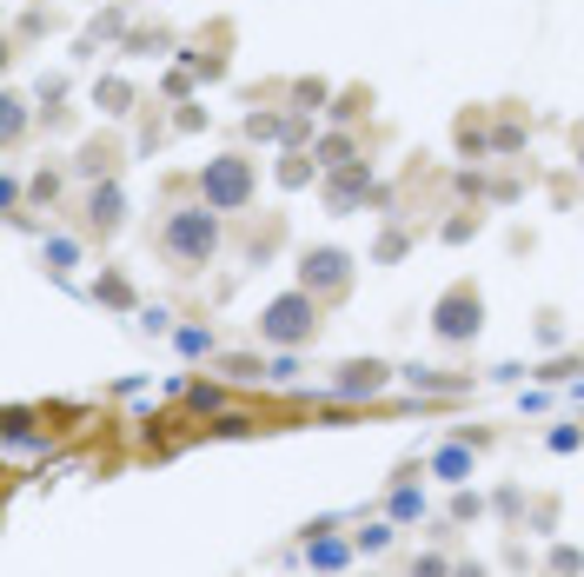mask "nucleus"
I'll list each match as a JSON object with an SVG mask.
<instances>
[{
    "label": "nucleus",
    "instance_id": "nucleus-1",
    "mask_svg": "<svg viewBox=\"0 0 584 577\" xmlns=\"http://www.w3.org/2000/svg\"><path fill=\"white\" fill-rule=\"evenodd\" d=\"M226 213H213L206 199L199 206H173L166 219H160V259L180 272V279H193V272H206L213 259H219V246H226V226H219Z\"/></svg>",
    "mask_w": 584,
    "mask_h": 577
},
{
    "label": "nucleus",
    "instance_id": "nucleus-2",
    "mask_svg": "<svg viewBox=\"0 0 584 577\" xmlns=\"http://www.w3.org/2000/svg\"><path fill=\"white\" fill-rule=\"evenodd\" d=\"M319 326H326V299H313L306 286L273 292V299L259 306V319H253L259 346H273V352H306V346L319 339Z\"/></svg>",
    "mask_w": 584,
    "mask_h": 577
},
{
    "label": "nucleus",
    "instance_id": "nucleus-3",
    "mask_svg": "<svg viewBox=\"0 0 584 577\" xmlns=\"http://www.w3.org/2000/svg\"><path fill=\"white\" fill-rule=\"evenodd\" d=\"M193 193L213 206V213H246L253 199H259V166L246 159V153H213L199 173H193Z\"/></svg>",
    "mask_w": 584,
    "mask_h": 577
},
{
    "label": "nucleus",
    "instance_id": "nucleus-4",
    "mask_svg": "<svg viewBox=\"0 0 584 577\" xmlns=\"http://www.w3.org/2000/svg\"><path fill=\"white\" fill-rule=\"evenodd\" d=\"M485 332V292L472 279H452L439 299H432V339L439 346H472Z\"/></svg>",
    "mask_w": 584,
    "mask_h": 577
},
{
    "label": "nucleus",
    "instance_id": "nucleus-5",
    "mask_svg": "<svg viewBox=\"0 0 584 577\" xmlns=\"http://www.w3.org/2000/svg\"><path fill=\"white\" fill-rule=\"evenodd\" d=\"M352 279H359V259L346 253V246H306L299 253V286L313 292V299H346L352 292Z\"/></svg>",
    "mask_w": 584,
    "mask_h": 577
},
{
    "label": "nucleus",
    "instance_id": "nucleus-6",
    "mask_svg": "<svg viewBox=\"0 0 584 577\" xmlns=\"http://www.w3.org/2000/svg\"><path fill=\"white\" fill-rule=\"evenodd\" d=\"M319 199H326V213H352V206H386L392 193L372 179V159H346V166H332L326 179H319Z\"/></svg>",
    "mask_w": 584,
    "mask_h": 577
},
{
    "label": "nucleus",
    "instance_id": "nucleus-7",
    "mask_svg": "<svg viewBox=\"0 0 584 577\" xmlns=\"http://www.w3.org/2000/svg\"><path fill=\"white\" fill-rule=\"evenodd\" d=\"M126 213H133V206H126V186H120V179H93V186L80 193V233L100 239V246L126 226Z\"/></svg>",
    "mask_w": 584,
    "mask_h": 577
},
{
    "label": "nucleus",
    "instance_id": "nucleus-8",
    "mask_svg": "<svg viewBox=\"0 0 584 577\" xmlns=\"http://www.w3.org/2000/svg\"><path fill=\"white\" fill-rule=\"evenodd\" d=\"M392 379H399V365H386V359H346V365L332 372V399H346V405H372V399L392 392Z\"/></svg>",
    "mask_w": 584,
    "mask_h": 577
},
{
    "label": "nucleus",
    "instance_id": "nucleus-9",
    "mask_svg": "<svg viewBox=\"0 0 584 577\" xmlns=\"http://www.w3.org/2000/svg\"><path fill=\"white\" fill-rule=\"evenodd\" d=\"M299 558H306V571H332V577H346V565L359 558V545L326 518V525H306V538H299Z\"/></svg>",
    "mask_w": 584,
    "mask_h": 577
},
{
    "label": "nucleus",
    "instance_id": "nucleus-10",
    "mask_svg": "<svg viewBox=\"0 0 584 577\" xmlns=\"http://www.w3.org/2000/svg\"><path fill=\"white\" fill-rule=\"evenodd\" d=\"M120 166H126V146H120L113 133H93V140H80V153L66 159V173H73L80 186H93V179H120Z\"/></svg>",
    "mask_w": 584,
    "mask_h": 577
},
{
    "label": "nucleus",
    "instance_id": "nucleus-11",
    "mask_svg": "<svg viewBox=\"0 0 584 577\" xmlns=\"http://www.w3.org/2000/svg\"><path fill=\"white\" fill-rule=\"evenodd\" d=\"M452 146H459V159H492V106H465L459 120H452Z\"/></svg>",
    "mask_w": 584,
    "mask_h": 577
},
{
    "label": "nucleus",
    "instance_id": "nucleus-12",
    "mask_svg": "<svg viewBox=\"0 0 584 577\" xmlns=\"http://www.w3.org/2000/svg\"><path fill=\"white\" fill-rule=\"evenodd\" d=\"M86 259V233H40V266L60 279V286H73V266Z\"/></svg>",
    "mask_w": 584,
    "mask_h": 577
},
{
    "label": "nucleus",
    "instance_id": "nucleus-13",
    "mask_svg": "<svg viewBox=\"0 0 584 577\" xmlns=\"http://www.w3.org/2000/svg\"><path fill=\"white\" fill-rule=\"evenodd\" d=\"M472 465H479V445H465V439H445V445H439V452L426 458V472H432L439 485H452V492H459V485L472 478Z\"/></svg>",
    "mask_w": 584,
    "mask_h": 577
},
{
    "label": "nucleus",
    "instance_id": "nucleus-14",
    "mask_svg": "<svg viewBox=\"0 0 584 577\" xmlns=\"http://www.w3.org/2000/svg\"><path fill=\"white\" fill-rule=\"evenodd\" d=\"M126 33H133V13H126V7H100V13L86 20V33L73 40V53H80V60H93V53H100V40H126Z\"/></svg>",
    "mask_w": 584,
    "mask_h": 577
},
{
    "label": "nucleus",
    "instance_id": "nucleus-15",
    "mask_svg": "<svg viewBox=\"0 0 584 577\" xmlns=\"http://www.w3.org/2000/svg\"><path fill=\"white\" fill-rule=\"evenodd\" d=\"M419 399H452V392H472V372H445V365H406L399 372Z\"/></svg>",
    "mask_w": 584,
    "mask_h": 577
},
{
    "label": "nucleus",
    "instance_id": "nucleus-16",
    "mask_svg": "<svg viewBox=\"0 0 584 577\" xmlns=\"http://www.w3.org/2000/svg\"><path fill=\"white\" fill-rule=\"evenodd\" d=\"M412 478H419V465H399V478H392V492H386V518H392V525H419V518H426V492H419Z\"/></svg>",
    "mask_w": 584,
    "mask_h": 577
},
{
    "label": "nucleus",
    "instance_id": "nucleus-17",
    "mask_svg": "<svg viewBox=\"0 0 584 577\" xmlns=\"http://www.w3.org/2000/svg\"><path fill=\"white\" fill-rule=\"evenodd\" d=\"M525 140H532V120H525L519 106H492V159L525 153Z\"/></svg>",
    "mask_w": 584,
    "mask_h": 577
},
{
    "label": "nucleus",
    "instance_id": "nucleus-18",
    "mask_svg": "<svg viewBox=\"0 0 584 577\" xmlns=\"http://www.w3.org/2000/svg\"><path fill=\"white\" fill-rule=\"evenodd\" d=\"M93 106H100L106 120H126V113L140 106V86H133L126 73H100V80H93Z\"/></svg>",
    "mask_w": 584,
    "mask_h": 577
},
{
    "label": "nucleus",
    "instance_id": "nucleus-19",
    "mask_svg": "<svg viewBox=\"0 0 584 577\" xmlns=\"http://www.w3.org/2000/svg\"><path fill=\"white\" fill-rule=\"evenodd\" d=\"M313 159H319V173H332V166H346V159H366V146H359L352 126H326V133L313 140Z\"/></svg>",
    "mask_w": 584,
    "mask_h": 577
},
{
    "label": "nucleus",
    "instance_id": "nucleus-20",
    "mask_svg": "<svg viewBox=\"0 0 584 577\" xmlns=\"http://www.w3.org/2000/svg\"><path fill=\"white\" fill-rule=\"evenodd\" d=\"M293 133H299V120H293V113H279V106H253V113H246V140L293 146Z\"/></svg>",
    "mask_w": 584,
    "mask_h": 577
},
{
    "label": "nucleus",
    "instance_id": "nucleus-21",
    "mask_svg": "<svg viewBox=\"0 0 584 577\" xmlns=\"http://www.w3.org/2000/svg\"><path fill=\"white\" fill-rule=\"evenodd\" d=\"M93 299H100L106 312H140V292H133V279H126L120 266H100V279H93Z\"/></svg>",
    "mask_w": 584,
    "mask_h": 577
},
{
    "label": "nucleus",
    "instance_id": "nucleus-22",
    "mask_svg": "<svg viewBox=\"0 0 584 577\" xmlns=\"http://www.w3.org/2000/svg\"><path fill=\"white\" fill-rule=\"evenodd\" d=\"M286 93H293V113H299V120H313V113H326V106H332V93H339V86L313 73V80H293Z\"/></svg>",
    "mask_w": 584,
    "mask_h": 577
},
{
    "label": "nucleus",
    "instance_id": "nucleus-23",
    "mask_svg": "<svg viewBox=\"0 0 584 577\" xmlns=\"http://www.w3.org/2000/svg\"><path fill=\"white\" fill-rule=\"evenodd\" d=\"M313 173H319L313 146H286V153H279V173H273V179H279L286 193H299V186H313Z\"/></svg>",
    "mask_w": 584,
    "mask_h": 577
},
{
    "label": "nucleus",
    "instance_id": "nucleus-24",
    "mask_svg": "<svg viewBox=\"0 0 584 577\" xmlns=\"http://www.w3.org/2000/svg\"><path fill=\"white\" fill-rule=\"evenodd\" d=\"M359 113H372V86H339L332 106H326L332 126H359Z\"/></svg>",
    "mask_w": 584,
    "mask_h": 577
},
{
    "label": "nucleus",
    "instance_id": "nucleus-25",
    "mask_svg": "<svg viewBox=\"0 0 584 577\" xmlns=\"http://www.w3.org/2000/svg\"><path fill=\"white\" fill-rule=\"evenodd\" d=\"M412 246H419V233H412V226H399V219H392V226H386V233H379V239H372V266H399V259H406V253H412Z\"/></svg>",
    "mask_w": 584,
    "mask_h": 577
},
{
    "label": "nucleus",
    "instance_id": "nucleus-26",
    "mask_svg": "<svg viewBox=\"0 0 584 577\" xmlns=\"http://www.w3.org/2000/svg\"><path fill=\"white\" fill-rule=\"evenodd\" d=\"M399 532H406V525H392V518H372V525H359V532H352V545H359L366 558H386V552L399 545Z\"/></svg>",
    "mask_w": 584,
    "mask_h": 577
},
{
    "label": "nucleus",
    "instance_id": "nucleus-27",
    "mask_svg": "<svg viewBox=\"0 0 584 577\" xmlns=\"http://www.w3.org/2000/svg\"><path fill=\"white\" fill-rule=\"evenodd\" d=\"M166 47H180V40H173V27H133V33L120 40V53H133V60H146V53H166Z\"/></svg>",
    "mask_w": 584,
    "mask_h": 577
},
{
    "label": "nucleus",
    "instance_id": "nucleus-28",
    "mask_svg": "<svg viewBox=\"0 0 584 577\" xmlns=\"http://www.w3.org/2000/svg\"><path fill=\"white\" fill-rule=\"evenodd\" d=\"M173 352H180V359H213V352H219V339H213V326H199V319H193V326H180V332H173Z\"/></svg>",
    "mask_w": 584,
    "mask_h": 577
},
{
    "label": "nucleus",
    "instance_id": "nucleus-29",
    "mask_svg": "<svg viewBox=\"0 0 584 577\" xmlns=\"http://www.w3.org/2000/svg\"><path fill=\"white\" fill-rule=\"evenodd\" d=\"M266 365H273V359H259V352H219V372H226L233 385H259Z\"/></svg>",
    "mask_w": 584,
    "mask_h": 577
},
{
    "label": "nucleus",
    "instance_id": "nucleus-30",
    "mask_svg": "<svg viewBox=\"0 0 584 577\" xmlns=\"http://www.w3.org/2000/svg\"><path fill=\"white\" fill-rule=\"evenodd\" d=\"M186 405H193V419H219V412H233V405H226V385H213V379H193V385H186Z\"/></svg>",
    "mask_w": 584,
    "mask_h": 577
},
{
    "label": "nucleus",
    "instance_id": "nucleus-31",
    "mask_svg": "<svg viewBox=\"0 0 584 577\" xmlns=\"http://www.w3.org/2000/svg\"><path fill=\"white\" fill-rule=\"evenodd\" d=\"M479 233H485V213H479V206H459V213L439 226V239H445V246H465V239H479Z\"/></svg>",
    "mask_w": 584,
    "mask_h": 577
},
{
    "label": "nucleus",
    "instance_id": "nucleus-32",
    "mask_svg": "<svg viewBox=\"0 0 584 577\" xmlns=\"http://www.w3.org/2000/svg\"><path fill=\"white\" fill-rule=\"evenodd\" d=\"M539 577H584V545H552Z\"/></svg>",
    "mask_w": 584,
    "mask_h": 577
},
{
    "label": "nucleus",
    "instance_id": "nucleus-33",
    "mask_svg": "<svg viewBox=\"0 0 584 577\" xmlns=\"http://www.w3.org/2000/svg\"><path fill=\"white\" fill-rule=\"evenodd\" d=\"M445 518H452V525H479V518H492V498H485V492H465V485H459V492H452V512H445Z\"/></svg>",
    "mask_w": 584,
    "mask_h": 577
},
{
    "label": "nucleus",
    "instance_id": "nucleus-34",
    "mask_svg": "<svg viewBox=\"0 0 584 577\" xmlns=\"http://www.w3.org/2000/svg\"><path fill=\"white\" fill-rule=\"evenodd\" d=\"M253 432H259L253 412H219V419H206V439H253Z\"/></svg>",
    "mask_w": 584,
    "mask_h": 577
},
{
    "label": "nucleus",
    "instance_id": "nucleus-35",
    "mask_svg": "<svg viewBox=\"0 0 584 577\" xmlns=\"http://www.w3.org/2000/svg\"><path fill=\"white\" fill-rule=\"evenodd\" d=\"M33 93H40V113H47V126H60V120H66V106H60V100H66V80H60V73H47Z\"/></svg>",
    "mask_w": 584,
    "mask_h": 577
},
{
    "label": "nucleus",
    "instance_id": "nucleus-36",
    "mask_svg": "<svg viewBox=\"0 0 584 577\" xmlns=\"http://www.w3.org/2000/svg\"><path fill=\"white\" fill-rule=\"evenodd\" d=\"M525 512H532V498H525L519 485H499V492H492V518H505V525H519Z\"/></svg>",
    "mask_w": 584,
    "mask_h": 577
},
{
    "label": "nucleus",
    "instance_id": "nucleus-37",
    "mask_svg": "<svg viewBox=\"0 0 584 577\" xmlns=\"http://www.w3.org/2000/svg\"><path fill=\"white\" fill-rule=\"evenodd\" d=\"M27 120H33V113H27V100H20V93H7V113H0L7 146H20V140H27Z\"/></svg>",
    "mask_w": 584,
    "mask_h": 577
},
{
    "label": "nucleus",
    "instance_id": "nucleus-38",
    "mask_svg": "<svg viewBox=\"0 0 584 577\" xmlns=\"http://www.w3.org/2000/svg\"><path fill=\"white\" fill-rule=\"evenodd\" d=\"M545 452H559V458L584 452V425H578V419H572V425H552V432H545Z\"/></svg>",
    "mask_w": 584,
    "mask_h": 577
},
{
    "label": "nucleus",
    "instance_id": "nucleus-39",
    "mask_svg": "<svg viewBox=\"0 0 584 577\" xmlns=\"http://www.w3.org/2000/svg\"><path fill=\"white\" fill-rule=\"evenodd\" d=\"M60 186H66V173H60V166H40L27 193H33V206H53V199H60Z\"/></svg>",
    "mask_w": 584,
    "mask_h": 577
},
{
    "label": "nucleus",
    "instance_id": "nucleus-40",
    "mask_svg": "<svg viewBox=\"0 0 584 577\" xmlns=\"http://www.w3.org/2000/svg\"><path fill=\"white\" fill-rule=\"evenodd\" d=\"M133 319H140V332H153V339H173V332H180V326H173V312H166V306H140V312H133Z\"/></svg>",
    "mask_w": 584,
    "mask_h": 577
},
{
    "label": "nucleus",
    "instance_id": "nucleus-41",
    "mask_svg": "<svg viewBox=\"0 0 584 577\" xmlns=\"http://www.w3.org/2000/svg\"><path fill=\"white\" fill-rule=\"evenodd\" d=\"M299 379V352H273V365H266V385H293Z\"/></svg>",
    "mask_w": 584,
    "mask_h": 577
},
{
    "label": "nucleus",
    "instance_id": "nucleus-42",
    "mask_svg": "<svg viewBox=\"0 0 584 577\" xmlns=\"http://www.w3.org/2000/svg\"><path fill=\"white\" fill-rule=\"evenodd\" d=\"M406 577H452V558H445V552H419Z\"/></svg>",
    "mask_w": 584,
    "mask_h": 577
},
{
    "label": "nucleus",
    "instance_id": "nucleus-43",
    "mask_svg": "<svg viewBox=\"0 0 584 577\" xmlns=\"http://www.w3.org/2000/svg\"><path fill=\"white\" fill-rule=\"evenodd\" d=\"M193 86H199V80H193L186 66H173V73L160 80V93H166V100H193Z\"/></svg>",
    "mask_w": 584,
    "mask_h": 577
},
{
    "label": "nucleus",
    "instance_id": "nucleus-44",
    "mask_svg": "<svg viewBox=\"0 0 584 577\" xmlns=\"http://www.w3.org/2000/svg\"><path fill=\"white\" fill-rule=\"evenodd\" d=\"M539 346H552V352H559V346H565V319H559V312H552V306H545V312H539Z\"/></svg>",
    "mask_w": 584,
    "mask_h": 577
},
{
    "label": "nucleus",
    "instance_id": "nucleus-45",
    "mask_svg": "<svg viewBox=\"0 0 584 577\" xmlns=\"http://www.w3.org/2000/svg\"><path fill=\"white\" fill-rule=\"evenodd\" d=\"M578 372H584V359H552V365H539L545 385H565V379H578Z\"/></svg>",
    "mask_w": 584,
    "mask_h": 577
},
{
    "label": "nucleus",
    "instance_id": "nucleus-46",
    "mask_svg": "<svg viewBox=\"0 0 584 577\" xmlns=\"http://www.w3.org/2000/svg\"><path fill=\"white\" fill-rule=\"evenodd\" d=\"M199 126H206V106L180 100V113H173V133H199Z\"/></svg>",
    "mask_w": 584,
    "mask_h": 577
},
{
    "label": "nucleus",
    "instance_id": "nucleus-47",
    "mask_svg": "<svg viewBox=\"0 0 584 577\" xmlns=\"http://www.w3.org/2000/svg\"><path fill=\"white\" fill-rule=\"evenodd\" d=\"M552 525H559V498H539V505H532V532H539V538H545V532H552Z\"/></svg>",
    "mask_w": 584,
    "mask_h": 577
},
{
    "label": "nucleus",
    "instance_id": "nucleus-48",
    "mask_svg": "<svg viewBox=\"0 0 584 577\" xmlns=\"http://www.w3.org/2000/svg\"><path fill=\"white\" fill-rule=\"evenodd\" d=\"M519 193H525V186H519V179H512V173H499V179H492V206H512V199H519Z\"/></svg>",
    "mask_w": 584,
    "mask_h": 577
},
{
    "label": "nucleus",
    "instance_id": "nucleus-49",
    "mask_svg": "<svg viewBox=\"0 0 584 577\" xmlns=\"http://www.w3.org/2000/svg\"><path fill=\"white\" fill-rule=\"evenodd\" d=\"M452 577H492V565H485V558H459V565H452Z\"/></svg>",
    "mask_w": 584,
    "mask_h": 577
},
{
    "label": "nucleus",
    "instance_id": "nucleus-50",
    "mask_svg": "<svg viewBox=\"0 0 584 577\" xmlns=\"http://www.w3.org/2000/svg\"><path fill=\"white\" fill-rule=\"evenodd\" d=\"M572 166H578V179H584V126L572 133Z\"/></svg>",
    "mask_w": 584,
    "mask_h": 577
},
{
    "label": "nucleus",
    "instance_id": "nucleus-51",
    "mask_svg": "<svg viewBox=\"0 0 584 577\" xmlns=\"http://www.w3.org/2000/svg\"><path fill=\"white\" fill-rule=\"evenodd\" d=\"M313 577H332V571H313Z\"/></svg>",
    "mask_w": 584,
    "mask_h": 577
}]
</instances>
